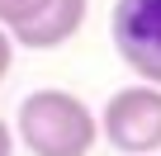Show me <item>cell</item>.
Segmentation results:
<instances>
[{
    "mask_svg": "<svg viewBox=\"0 0 161 156\" xmlns=\"http://www.w3.org/2000/svg\"><path fill=\"white\" fill-rule=\"evenodd\" d=\"M38 5L43 0H0V29H19L24 19L38 14Z\"/></svg>",
    "mask_w": 161,
    "mask_h": 156,
    "instance_id": "5",
    "label": "cell"
},
{
    "mask_svg": "<svg viewBox=\"0 0 161 156\" xmlns=\"http://www.w3.org/2000/svg\"><path fill=\"white\" fill-rule=\"evenodd\" d=\"M109 33L123 66L161 85V0H114Z\"/></svg>",
    "mask_w": 161,
    "mask_h": 156,
    "instance_id": "3",
    "label": "cell"
},
{
    "mask_svg": "<svg viewBox=\"0 0 161 156\" xmlns=\"http://www.w3.org/2000/svg\"><path fill=\"white\" fill-rule=\"evenodd\" d=\"M86 10L90 0H43L38 14L24 19L19 29H10V38L29 52H47V47H62L80 33V24H86Z\"/></svg>",
    "mask_w": 161,
    "mask_h": 156,
    "instance_id": "4",
    "label": "cell"
},
{
    "mask_svg": "<svg viewBox=\"0 0 161 156\" xmlns=\"http://www.w3.org/2000/svg\"><path fill=\"white\" fill-rule=\"evenodd\" d=\"M0 156H14V128L0 118Z\"/></svg>",
    "mask_w": 161,
    "mask_h": 156,
    "instance_id": "7",
    "label": "cell"
},
{
    "mask_svg": "<svg viewBox=\"0 0 161 156\" xmlns=\"http://www.w3.org/2000/svg\"><path fill=\"white\" fill-rule=\"evenodd\" d=\"M14 132L33 156H90L100 137V118L80 95L43 85L19 100Z\"/></svg>",
    "mask_w": 161,
    "mask_h": 156,
    "instance_id": "1",
    "label": "cell"
},
{
    "mask_svg": "<svg viewBox=\"0 0 161 156\" xmlns=\"http://www.w3.org/2000/svg\"><path fill=\"white\" fill-rule=\"evenodd\" d=\"M10 66H14V38H10V29H0V81L10 76Z\"/></svg>",
    "mask_w": 161,
    "mask_h": 156,
    "instance_id": "6",
    "label": "cell"
},
{
    "mask_svg": "<svg viewBox=\"0 0 161 156\" xmlns=\"http://www.w3.org/2000/svg\"><path fill=\"white\" fill-rule=\"evenodd\" d=\"M156 156H161V151H156Z\"/></svg>",
    "mask_w": 161,
    "mask_h": 156,
    "instance_id": "8",
    "label": "cell"
},
{
    "mask_svg": "<svg viewBox=\"0 0 161 156\" xmlns=\"http://www.w3.org/2000/svg\"><path fill=\"white\" fill-rule=\"evenodd\" d=\"M100 137L119 156H156L161 151V85H123L100 109Z\"/></svg>",
    "mask_w": 161,
    "mask_h": 156,
    "instance_id": "2",
    "label": "cell"
}]
</instances>
